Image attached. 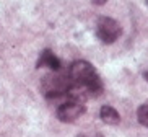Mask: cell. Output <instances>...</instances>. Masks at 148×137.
Wrapping results in <instances>:
<instances>
[{"label":"cell","instance_id":"cell-1","mask_svg":"<svg viewBox=\"0 0 148 137\" xmlns=\"http://www.w3.org/2000/svg\"><path fill=\"white\" fill-rule=\"evenodd\" d=\"M69 77L73 88L85 92L90 96H99L103 93V80L95 70V67L86 61H75L69 67Z\"/></svg>","mask_w":148,"mask_h":137},{"label":"cell","instance_id":"cell-4","mask_svg":"<svg viewBox=\"0 0 148 137\" xmlns=\"http://www.w3.org/2000/svg\"><path fill=\"white\" fill-rule=\"evenodd\" d=\"M36 67H38V69L47 67V69H51L52 72H56V70H60L62 69V64H60V61H59V57H57L51 49H44L42 52H41L39 59H38V65Z\"/></svg>","mask_w":148,"mask_h":137},{"label":"cell","instance_id":"cell-2","mask_svg":"<svg viewBox=\"0 0 148 137\" xmlns=\"http://www.w3.org/2000/svg\"><path fill=\"white\" fill-rule=\"evenodd\" d=\"M122 28L116 20L109 17H101L96 21V36L103 44H112L119 39Z\"/></svg>","mask_w":148,"mask_h":137},{"label":"cell","instance_id":"cell-10","mask_svg":"<svg viewBox=\"0 0 148 137\" xmlns=\"http://www.w3.org/2000/svg\"><path fill=\"white\" fill-rule=\"evenodd\" d=\"M147 3H148V0H147Z\"/></svg>","mask_w":148,"mask_h":137},{"label":"cell","instance_id":"cell-8","mask_svg":"<svg viewBox=\"0 0 148 137\" xmlns=\"http://www.w3.org/2000/svg\"><path fill=\"white\" fill-rule=\"evenodd\" d=\"M143 78H145V80H147V82H148V72H145V74H143Z\"/></svg>","mask_w":148,"mask_h":137},{"label":"cell","instance_id":"cell-3","mask_svg":"<svg viewBox=\"0 0 148 137\" xmlns=\"http://www.w3.org/2000/svg\"><path fill=\"white\" fill-rule=\"evenodd\" d=\"M86 106L85 103L78 101H62L56 109V116L62 123H73L75 119H78L82 114H85Z\"/></svg>","mask_w":148,"mask_h":137},{"label":"cell","instance_id":"cell-6","mask_svg":"<svg viewBox=\"0 0 148 137\" xmlns=\"http://www.w3.org/2000/svg\"><path fill=\"white\" fill-rule=\"evenodd\" d=\"M137 119L142 126L148 127V106L147 105H142V106L137 109Z\"/></svg>","mask_w":148,"mask_h":137},{"label":"cell","instance_id":"cell-5","mask_svg":"<svg viewBox=\"0 0 148 137\" xmlns=\"http://www.w3.org/2000/svg\"><path fill=\"white\" fill-rule=\"evenodd\" d=\"M99 118L103 123L109 124V126H117L121 123V114L117 113V109L112 106H109V105H104V106H101L99 109Z\"/></svg>","mask_w":148,"mask_h":137},{"label":"cell","instance_id":"cell-7","mask_svg":"<svg viewBox=\"0 0 148 137\" xmlns=\"http://www.w3.org/2000/svg\"><path fill=\"white\" fill-rule=\"evenodd\" d=\"M106 2H108V0H93V3L95 5H104Z\"/></svg>","mask_w":148,"mask_h":137},{"label":"cell","instance_id":"cell-9","mask_svg":"<svg viewBox=\"0 0 148 137\" xmlns=\"http://www.w3.org/2000/svg\"><path fill=\"white\" fill-rule=\"evenodd\" d=\"M78 137H85V136H78Z\"/></svg>","mask_w":148,"mask_h":137}]
</instances>
